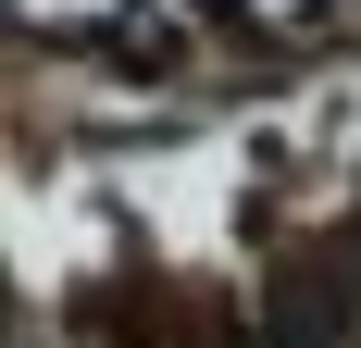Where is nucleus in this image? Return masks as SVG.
<instances>
[{
	"label": "nucleus",
	"mask_w": 361,
	"mask_h": 348,
	"mask_svg": "<svg viewBox=\"0 0 361 348\" xmlns=\"http://www.w3.org/2000/svg\"><path fill=\"white\" fill-rule=\"evenodd\" d=\"M349 336H361V299L324 274H287L274 311H262V348H349Z\"/></svg>",
	"instance_id": "1"
}]
</instances>
